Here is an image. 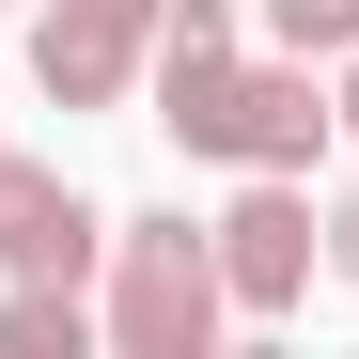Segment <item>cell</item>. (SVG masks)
I'll return each mask as SVG.
<instances>
[{
	"mask_svg": "<svg viewBox=\"0 0 359 359\" xmlns=\"http://www.w3.org/2000/svg\"><path fill=\"white\" fill-rule=\"evenodd\" d=\"M156 126L219 156V172H313L344 141V109L313 79V47H281V63H250V16L234 0H156Z\"/></svg>",
	"mask_w": 359,
	"mask_h": 359,
	"instance_id": "1",
	"label": "cell"
},
{
	"mask_svg": "<svg viewBox=\"0 0 359 359\" xmlns=\"http://www.w3.org/2000/svg\"><path fill=\"white\" fill-rule=\"evenodd\" d=\"M94 328L126 344V359H203V344L234 328V297H219V234H203L188 203H156V219H109Z\"/></svg>",
	"mask_w": 359,
	"mask_h": 359,
	"instance_id": "2",
	"label": "cell"
},
{
	"mask_svg": "<svg viewBox=\"0 0 359 359\" xmlns=\"http://www.w3.org/2000/svg\"><path fill=\"white\" fill-rule=\"evenodd\" d=\"M203 234H219V297H234L250 328H281L297 297H313V266H328V219H313L297 172H234V203H219Z\"/></svg>",
	"mask_w": 359,
	"mask_h": 359,
	"instance_id": "3",
	"label": "cell"
},
{
	"mask_svg": "<svg viewBox=\"0 0 359 359\" xmlns=\"http://www.w3.org/2000/svg\"><path fill=\"white\" fill-rule=\"evenodd\" d=\"M156 63V0H32V94L47 109H126Z\"/></svg>",
	"mask_w": 359,
	"mask_h": 359,
	"instance_id": "4",
	"label": "cell"
},
{
	"mask_svg": "<svg viewBox=\"0 0 359 359\" xmlns=\"http://www.w3.org/2000/svg\"><path fill=\"white\" fill-rule=\"evenodd\" d=\"M94 266H109V219L79 203V172L0 156V281H79L94 297Z\"/></svg>",
	"mask_w": 359,
	"mask_h": 359,
	"instance_id": "5",
	"label": "cell"
},
{
	"mask_svg": "<svg viewBox=\"0 0 359 359\" xmlns=\"http://www.w3.org/2000/svg\"><path fill=\"white\" fill-rule=\"evenodd\" d=\"M94 344V297L79 281H16V297H0V359H79Z\"/></svg>",
	"mask_w": 359,
	"mask_h": 359,
	"instance_id": "6",
	"label": "cell"
},
{
	"mask_svg": "<svg viewBox=\"0 0 359 359\" xmlns=\"http://www.w3.org/2000/svg\"><path fill=\"white\" fill-rule=\"evenodd\" d=\"M266 32L313 47V63H344V47H359V0H266Z\"/></svg>",
	"mask_w": 359,
	"mask_h": 359,
	"instance_id": "7",
	"label": "cell"
},
{
	"mask_svg": "<svg viewBox=\"0 0 359 359\" xmlns=\"http://www.w3.org/2000/svg\"><path fill=\"white\" fill-rule=\"evenodd\" d=\"M313 219H328V281H359V188H344V203H313Z\"/></svg>",
	"mask_w": 359,
	"mask_h": 359,
	"instance_id": "8",
	"label": "cell"
},
{
	"mask_svg": "<svg viewBox=\"0 0 359 359\" xmlns=\"http://www.w3.org/2000/svg\"><path fill=\"white\" fill-rule=\"evenodd\" d=\"M328 109H344V141H359V47H344V79H328Z\"/></svg>",
	"mask_w": 359,
	"mask_h": 359,
	"instance_id": "9",
	"label": "cell"
},
{
	"mask_svg": "<svg viewBox=\"0 0 359 359\" xmlns=\"http://www.w3.org/2000/svg\"><path fill=\"white\" fill-rule=\"evenodd\" d=\"M0 16H32V0H0Z\"/></svg>",
	"mask_w": 359,
	"mask_h": 359,
	"instance_id": "10",
	"label": "cell"
}]
</instances>
